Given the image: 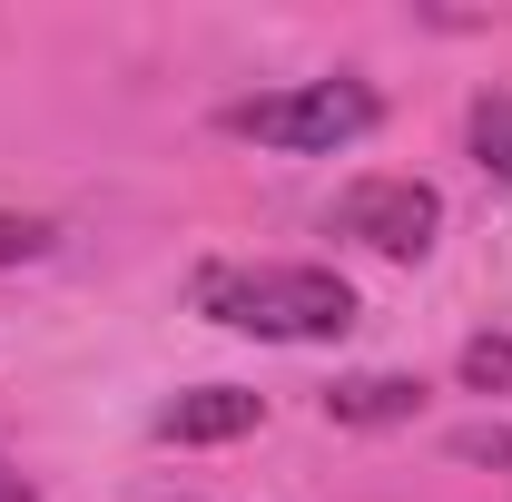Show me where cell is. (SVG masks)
Wrapping results in <instances>:
<instances>
[{
    "label": "cell",
    "instance_id": "cell-5",
    "mask_svg": "<svg viewBox=\"0 0 512 502\" xmlns=\"http://www.w3.org/2000/svg\"><path fill=\"white\" fill-rule=\"evenodd\" d=\"M424 414V384L414 375H345L325 384V424H414Z\"/></svg>",
    "mask_w": 512,
    "mask_h": 502
},
{
    "label": "cell",
    "instance_id": "cell-10",
    "mask_svg": "<svg viewBox=\"0 0 512 502\" xmlns=\"http://www.w3.org/2000/svg\"><path fill=\"white\" fill-rule=\"evenodd\" d=\"M0 502H40V493H30V483H20V473H10V463H0Z\"/></svg>",
    "mask_w": 512,
    "mask_h": 502
},
{
    "label": "cell",
    "instance_id": "cell-4",
    "mask_svg": "<svg viewBox=\"0 0 512 502\" xmlns=\"http://www.w3.org/2000/svg\"><path fill=\"white\" fill-rule=\"evenodd\" d=\"M266 424V404H256L247 384H197L178 404H158V443H237Z\"/></svg>",
    "mask_w": 512,
    "mask_h": 502
},
{
    "label": "cell",
    "instance_id": "cell-9",
    "mask_svg": "<svg viewBox=\"0 0 512 502\" xmlns=\"http://www.w3.org/2000/svg\"><path fill=\"white\" fill-rule=\"evenodd\" d=\"M40 247H50L40 217H0V266H20V256H40Z\"/></svg>",
    "mask_w": 512,
    "mask_h": 502
},
{
    "label": "cell",
    "instance_id": "cell-7",
    "mask_svg": "<svg viewBox=\"0 0 512 502\" xmlns=\"http://www.w3.org/2000/svg\"><path fill=\"white\" fill-rule=\"evenodd\" d=\"M463 384L473 394H512V335H473L463 345Z\"/></svg>",
    "mask_w": 512,
    "mask_h": 502
},
{
    "label": "cell",
    "instance_id": "cell-6",
    "mask_svg": "<svg viewBox=\"0 0 512 502\" xmlns=\"http://www.w3.org/2000/svg\"><path fill=\"white\" fill-rule=\"evenodd\" d=\"M473 158L512 188V89H483V99H473Z\"/></svg>",
    "mask_w": 512,
    "mask_h": 502
},
{
    "label": "cell",
    "instance_id": "cell-3",
    "mask_svg": "<svg viewBox=\"0 0 512 502\" xmlns=\"http://www.w3.org/2000/svg\"><path fill=\"white\" fill-rule=\"evenodd\" d=\"M335 227L365 237L375 256H424L434 227H444V197L424 188V178H365V188L335 197Z\"/></svg>",
    "mask_w": 512,
    "mask_h": 502
},
{
    "label": "cell",
    "instance_id": "cell-1",
    "mask_svg": "<svg viewBox=\"0 0 512 502\" xmlns=\"http://www.w3.org/2000/svg\"><path fill=\"white\" fill-rule=\"evenodd\" d=\"M197 315L266 335V345H325L355 325V286L335 266H207L197 276Z\"/></svg>",
    "mask_w": 512,
    "mask_h": 502
},
{
    "label": "cell",
    "instance_id": "cell-2",
    "mask_svg": "<svg viewBox=\"0 0 512 502\" xmlns=\"http://www.w3.org/2000/svg\"><path fill=\"white\" fill-rule=\"evenodd\" d=\"M375 119H384V99L365 79H296V89H266V99H237V109H227L237 138L296 148V158H335V148H355Z\"/></svg>",
    "mask_w": 512,
    "mask_h": 502
},
{
    "label": "cell",
    "instance_id": "cell-8",
    "mask_svg": "<svg viewBox=\"0 0 512 502\" xmlns=\"http://www.w3.org/2000/svg\"><path fill=\"white\" fill-rule=\"evenodd\" d=\"M463 463H512V424H473V434H453Z\"/></svg>",
    "mask_w": 512,
    "mask_h": 502
}]
</instances>
